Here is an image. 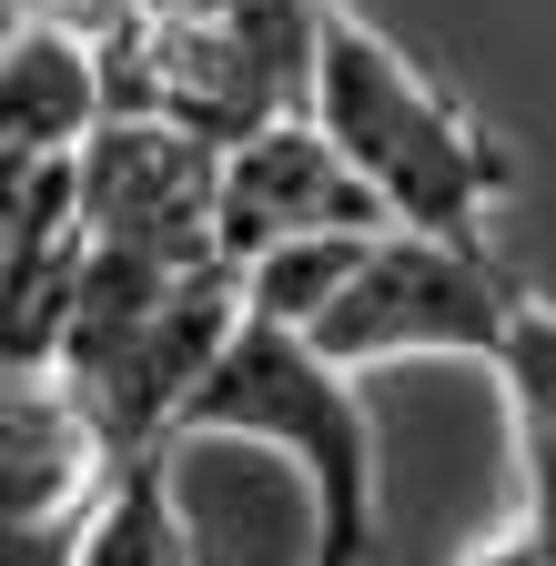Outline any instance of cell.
Listing matches in <instances>:
<instances>
[{
  "label": "cell",
  "instance_id": "obj_1",
  "mask_svg": "<svg viewBox=\"0 0 556 566\" xmlns=\"http://www.w3.org/2000/svg\"><path fill=\"white\" fill-rule=\"evenodd\" d=\"M253 304L284 314L314 354L344 375L415 365V354H455V365H496V344L536 304V283L496 243H445L415 223H365V233H314L253 263Z\"/></svg>",
  "mask_w": 556,
  "mask_h": 566
},
{
  "label": "cell",
  "instance_id": "obj_2",
  "mask_svg": "<svg viewBox=\"0 0 556 566\" xmlns=\"http://www.w3.org/2000/svg\"><path fill=\"white\" fill-rule=\"evenodd\" d=\"M304 112L334 132V153L375 182L385 223L445 233V243H496V212L516 192L506 142L475 122L465 92H445L405 41H385L365 11H344V0L324 11Z\"/></svg>",
  "mask_w": 556,
  "mask_h": 566
},
{
  "label": "cell",
  "instance_id": "obj_3",
  "mask_svg": "<svg viewBox=\"0 0 556 566\" xmlns=\"http://www.w3.org/2000/svg\"><path fill=\"white\" fill-rule=\"evenodd\" d=\"M182 436H223V446H273L304 475V516L314 556L304 566H375V415L365 375H344L334 354H314L284 314H243L223 344V365L202 375Z\"/></svg>",
  "mask_w": 556,
  "mask_h": 566
},
{
  "label": "cell",
  "instance_id": "obj_4",
  "mask_svg": "<svg viewBox=\"0 0 556 566\" xmlns=\"http://www.w3.org/2000/svg\"><path fill=\"white\" fill-rule=\"evenodd\" d=\"M102 495H112V446L82 385L61 365L0 375V566H72Z\"/></svg>",
  "mask_w": 556,
  "mask_h": 566
},
{
  "label": "cell",
  "instance_id": "obj_5",
  "mask_svg": "<svg viewBox=\"0 0 556 566\" xmlns=\"http://www.w3.org/2000/svg\"><path fill=\"white\" fill-rule=\"evenodd\" d=\"M385 223V202L375 182L334 153V132L314 112H284V122H263L243 142H223V192H213V233L223 253L253 273L263 253H284V243H314V233H365Z\"/></svg>",
  "mask_w": 556,
  "mask_h": 566
},
{
  "label": "cell",
  "instance_id": "obj_6",
  "mask_svg": "<svg viewBox=\"0 0 556 566\" xmlns=\"http://www.w3.org/2000/svg\"><path fill=\"white\" fill-rule=\"evenodd\" d=\"M102 122H112V92L82 21L61 11L0 21V153H82Z\"/></svg>",
  "mask_w": 556,
  "mask_h": 566
},
{
  "label": "cell",
  "instance_id": "obj_7",
  "mask_svg": "<svg viewBox=\"0 0 556 566\" xmlns=\"http://www.w3.org/2000/svg\"><path fill=\"white\" fill-rule=\"evenodd\" d=\"M496 395H506V436H516V506L556 516V304L536 294L516 334L496 344Z\"/></svg>",
  "mask_w": 556,
  "mask_h": 566
},
{
  "label": "cell",
  "instance_id": "obj_8",
  "mask_svg": "<svg viewBox=\"0 0 556 566\" xmlns=\"http://www.w3.org/2000/svg\"><path fill=\"white\" fill-rule=\"evenodd\" d=\"M72 566H202L192 516L172 495V455H122L112 465V495H102V516H92Z\"/></svg>",
  "mask_w": 556,
  "mask_h": 566
},
{
  "label": "cell",
  "instance_id": "obj_9",
  "mask_svg": "<svg viewBox=\"0 0 556 566\" xmlns=\"http://www.w3.org/2000/svg\"><path fill=\"white\" fill-rule=\"evenodd\" d=\"M455 566H556V516L546 506H516L496 536H475Z\"/></svg>",
  "mask_w": 556,
  "mask_h": 566
},
{
  "label": "cell",
  "instance_id": "obj_10",
  "mask_svg": "<svg viewBox=\"0 0 556 566\" xmlns=\"http://www.w3.org/2000/svg\"><path fill=\"white\" fill-rule=\"evenodd\" d=\"M11 11H51V0H11Z\"/></svg>",
  "mask_w": 556,
  "mask_h": 566
}]
</instances>
